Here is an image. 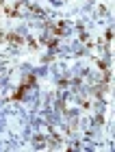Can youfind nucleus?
<instances>
[{
    "label": "nucleus",
    "mask_w": 115,
    "mask_h": 152,
    "mask_svg": "<svg viewBox=\"0 0 115 152\" xmlns=\"http://www.w3.org/2000/svg\"><path fill=\"white\" fill-rule=\"evenodd\" d=\"M9 41H13V44H22V37H17V35H9Z\"/></svg>",
    "instance_id": "nucleus-1"
}]
</instances>
